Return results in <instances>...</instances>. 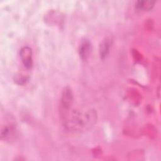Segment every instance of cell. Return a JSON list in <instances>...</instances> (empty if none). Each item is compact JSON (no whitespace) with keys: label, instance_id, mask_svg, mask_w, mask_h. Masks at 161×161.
<instances>
[{"label":"cell","instance_id":"1","mask_svg":"<svg viewBox=\"0 0 161 161\" xmlns=\"http://www.w3.org/2000/svg\"><path fill=\"white\" fill-rule=\"evenodd\" d=\"M64 126L69 131H80L89 129L96 119V112L89 110L86 113L71 109L60 111Z\"/></svg>","mask_w":161,"mask_h":161},{"label":"cell","instance_id":"2","mask_svg":"<svg viewBox=\"0 0 161 161\" xmlns=\"http://www.w3.org/2000/svg\"><path fill=\"white\" fill-rule=\"evenodd\" d=\"M73 102V94L70 87H65L60 99V111L66 110L71 108Z\"/></svg>","mask_w":161,"mask_h":161},{"label":"cell","instance_id":"3","mask_svg":"<svg viewBox=\"0 0 161 161\" xmlns=\"http://www.w3.org/2000/svg\"><path fill=\"white\" fill-rule=\"evenodd\" d=\"M19 55L23 65L27 69L31 68L33 64L31 48L29 47H23L20 50Z\"/></svg>","mask_w":161,"mask_h":161},{"label":"cell","instance_id":"4","mask_svg":"<svg viewBox=\"0 0 161 161\" xmlns=\"http://www.w3.org/2000/svg\"><path fill=\"white\" fill-rule=\"evenodd\" d=\"M79 55L82 60H86L89 56L91 52V44L90 42L87 40H83L79 46Z\"/></svg>","mask_w":161,"mask_h":161},{"label":"cell","instance_id":"5","mask_svg":"<svg viewBox=\"0 0 161 161\" xmlns=\"http://www.w3.org/2000/svg\"><path fill=\"white\" fill-rule=\"evenodd\" d=\"M15 131V130L13 127V125H5L4 127H2L1 131V138L2 140H8L13 136V134Z\"/></svg>","mask_w":161,"mask_h":161},{"label":"cell","instance_id":"6","mask_svg":"<svg viewBox=\"0 0 161 161\" xmlns=\"http://www.w3.org/2000/svg\"><path fill=\"white\" fill-rule=\"evenodd\" d=\"M110 45H111L110 40L108 38L104 39L101 43L99 45V55L102 59L105 58L108 55L109 51Z\"/></svg>","mask_w":161,"mask_h":161},{"label":"cell","instance_id":"7","mask_svg":"<svg viewBox=\"0 0 161 161\" xmlns=\"http://www.w3.org/2000/svg\"><path fill=\"white\" fill-rule=\"evenodd\" d=\"M155 3L152 1H138L136 2L135 6L138 9L150 10L153 7Z\"/></svg>","mask_w":161,"mask_h":161}]
</instances>
